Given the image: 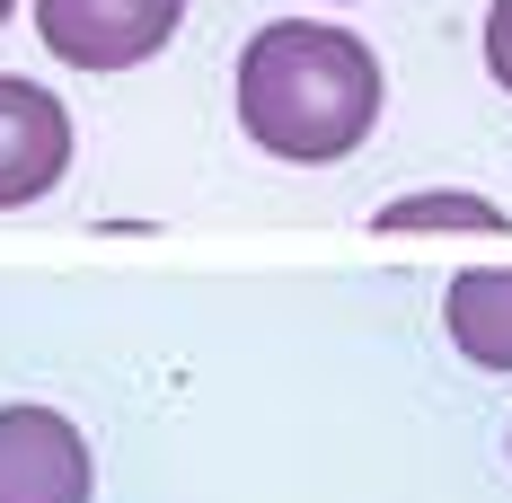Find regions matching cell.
<instances>
[{
	"label": "cell",
	"instance_id": "cell-2",
	"mask_svg": "<svg viewBox=\"0 0 512 503\" xmlns=\"http://www.w3.org/2000/svg\"><path fill=\"white\" fill-rule=\"evenodd\" d=\"M186 0H36V36L71 71H133L177 36Z\"/></svg>",
	"mask_w": 512,
	"mask_h": 503
},
{
	"label": "cell",
	"instance_id": "cell-5",
	"mask_svg": "<svg viewBox=\"0 0 512 503\" xmlns=\"http://www.w3.org/2000/svg\"><path fill=\"white\" fill-rule=\"evenodd\" d=\"M442 327L477 371H512V265H468L442 301Z\"/></svg>",
	"mask_w": 512,
	"mask_h": 503
},
{
	"label": "cell",
	"instance_id": "cell-3",
	"mask_svg": "<svg viewBox=\"0 0 512 503\" xmlns=\"http://www.w3.org/2000/svg\"><path fill=\"white\" fill-rule=\"evenodd\" d=\"M98 468L71 415L53 406H0V503H89Z\"/></svg>",
	"mask_w": 512,
	"mask_h": 503
},
{
	"label": "cell",
	"instance_id": "cell-4",
	"mask_svg": "<svg viewBox=\"0 0 512 503\" xmlns=\"http://www.w3.org/2000/svg\"><path fill=\"white\" fill-rule=\"evenodd\" d=\"M71 168V115L36 80H0V212L36 203Z\"/></svg>",
	"mask_w": 512,
	"mask_h": 503
},
{
	"label": "cell",
	"instance_id": "cell-8",
	"mask_svg": "<svg viewBox=\"0 0 512 503\" xmlns=\"http://www.w3.org/2000/svg\"><path fill=\"white\" fill-rule=\"evenodd\" d=\"M0 18H9V0H0Z\"/></svg>",
	"mask_w": 512,
	"mask_h": 503
},
{
	"label": "cell",
	"instance_id": "cell-7",
	"mask_svg": "<svg viewBox=\"0 0 512 503\" xmlns=\"http://www.w3.org/2000/svg\"><path fill=\"white\" fill-rule=\"evenodd\" d=\"M486 71L512 89V0H495V9H486Z\"/></svg>",
	"mask_w": 512,
	"mask_h": 503
},
{
	"label": "cell",
	"instance_id": "cell-6",
	"mask_svg": "<svg viewBox=\"0 0 512 503\" xmlns=\"http://www.w3.org/2000/svg\"><path fill=\"white\" fill-rule=\"evenodd\" d=\"M380 230H389V239H407V230H477V239H504L512 221L495 203H477V195H407V203L380 212Z\"/></svg>",
	"mask_w": 512,
	"mask_h": 503
},
{
	"label": "cell",
	"instance_id": "cell-1",
	"mask_svg": "<svg viewBox=\"0 0 512 503\" xmlns=\"http://www.w3.org/2000/svg\"><path fill=\"white\" fill-rule=\"evenodd\" d=\"M239 124L256 151L301 159V168L354 159L380 124V62L345 27L274 18L239 53Z\"/></svg>",
	"mask_w": 512,
	"mask_h": 503
}]
</instances>
